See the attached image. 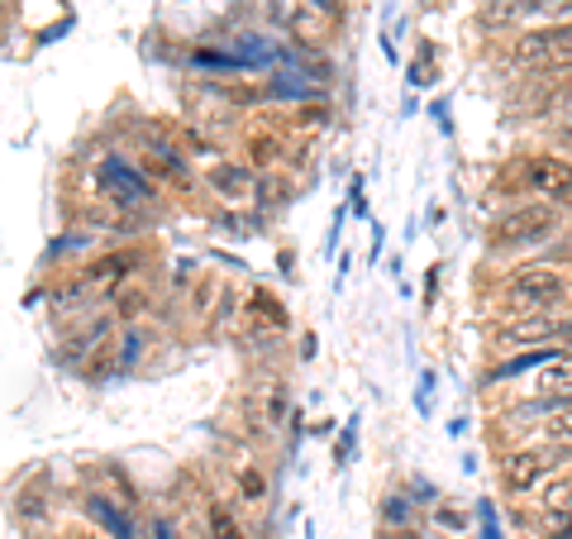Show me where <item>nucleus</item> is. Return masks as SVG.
Masks as SVG:
<instances>
[{"instance_id":"nucleus-11","label":"nucleus","mask_w":572,"mask_h":539,"mask_svg":"<svg viewBox=\"0 0 572 539\" xmlns=\"http://www.w3.org/2000/svg\"><path fill=\"white\" fill-rule=\"evenodd\" d=\"M534 392H539V401H559V406H572V353H563V358H553V363L539 368Z\"/></svg>"},{"instance_id":"nucleus-5","label":"nucleus","mask_w":572,"mask_h":539,"mask_svg":"<svg viewBox=\"0 0 572 539\" xmlns=\"http://www.w3.org/2000/svg\"><path fill=\"white\" fill-rule=\"evenodd\" d=\"M144 263H148V249H110V253H100V258L86 263L77 282L92 296H110L119 287H129V282L144 273Z\"/></svg>"},{"instance_id":"nucleus-9","label":"nucleus","mask_w":572,"mask_h":539,"mask_svg":"<svg viewBox=\"0 0 572 539\" xmlns=\"http://www.w3.org/2000/svg\"><path fill=\"white\" fill-rule=\"evenodd\" d=\"M520 57L525 63H553V67H572V20L539 29V34L520 39Z\"/></svg>"},{"instance_id":"nucleus-23","label":"nucleus","mask_w":572,"mask_h":539,"mask_svg":"<svg viewBox=\"0 0 572 539\" xmlns=\"http://www.w3.org/2000/svg\"><path fill=\"white\" fill-rule=\"evenodd\" d=\"M530 14H572V0H516Z\"/></svg>"},{"instance_id":"nucleus-13","label":"nucleus","mask_w":572,"mask_h":539,"mask_svg":"<svg viewBox=\"0 0 572 539\" xmlns=\"http://www.w3.org/2000/svg\"><path fill=\"white\" fill-rule=\"evenodd\" d=\"M148 306H153V292H148L144 282H129V287H119V292H115V320H125V325L144 320V316H148Z\"/></svg>"},{"instance_id":"nucleus-27","label":"nucleus","mask_w":572,"mask_h":539,"mask_svg":"<svg viewBox=\"0 0 572 539\" xmlns=\"http://www.w3.org/2000/svg\"><path fill=\"white\" fill-rule=\"evenodd\" d=\"M306 6H310V10H325V14H329V10H335V0H306Z\"/></svg>"},{"instance_id":"nucleus-25","label":"nucleus","mask_w":572,"mask_h":539,"mask_svg":"<svg viewBox=\"0 0 572 539\" xmlns=\"http://www.w3.org/2000/svg\"><path fill=\"white\" fill-rule=\"evenodd\" d=\"M210 302H215V282H210V277H205V282H195V296H191L195 316H205V306H210Z\"/></svg>"},{"instance_id":"nucleus-2","label":"nucleus","mask_w":572,"mask_h":539,"mask_svg":"<svg viewBox=\"0 0 572 539\" xmlns=\"http://www.w3.org/2000/svg\"><path fill=\"white\" fill-rule=\"evenodd\" d=\"M559 205L549 201H525V205H510V211L491 224V244L496 249H534L544 244V239L559 234Z\"/></svg>"},{"instance_id":"nucleus-19","label":"nucleus","mask_w":572,"mask_h":539,"mask_svg":"<svg viewBox=\"0 0 572 539\" xmlns=\"http://www.w3.org/2000/svg\"><path fill=\"white\" fill-rule=\"evenodd\" d=\"M544 511L549 516H572V477H553L544 487Z\"/></svg>"},{"instance_id":"nucleus-17","label":"nucleus","mask_w":572,"mask_h":539,"mask_svg":"<svg viewBox=\"0 0 572 539\" xmlns=\"http://www.w3.org/2000/svg\"><path fill=\"white\" fill-rule=\"evenodd\" d=\"M205 539H248V535L234 520V511H224L220 501H210L205 506Z\"/></svg>"},{"instance_id":"nucleus-21","label":"nucleus","mask_w":572,"mask_h":539,"mask_svg":"<svg viewBox=\"0 0 572 539\" xmlns=\"http://www.w3.org/2000/svg\"><path fill=\"white\" fill-rule=\"evenodd\" d=\"M148 539H182V530H177V520L168 511H153V520H148Z\"/></svg>"},{"instance_id":"nucleus-15","label":"nucleus","mask_w":572,"mask_h":539,"mask_svg":"<svg viewBox=\"0 0 572 539\" xmlns=\"http://www.w3.org/2000/svg\"><path fill=\"white\" fill-rule=\"evenodd\" d=\"M105 335H110V316H100V320H92V325H86L82 329V335L77 339H67L63 344V353H57V358H63V363L72 368V363H82V353H92L96 349V344H105Z\"/></svg>"},{"instance_id":"nucleus-10","label":"nucleus","mask_w":572,"mask_h":539,"mask_svg":"<svg viewBox=\"0 0 572 539\" xmlns=\"http://www.w3.org/2000/svg\"><path fill=\"white\" fill-rule=\"evenodd\" d=\"M205 187L215 191L220 201H248L253 191H258L248 162H210V168H205Z\"/></svg>"},{"instance_id":"nucleus-28","label":"nucleus","mask_w":572,"mask_h":539,"mask_svg":"<svg viewBox=\"0 0 572 539\" xmlns=\"http://www.w3.org/2000/svg\"><path fill=\"white\" fill-rule=\"evenodd\" d=\"M72 539H110V535H100V530H86V535H72Z\"/></svg>"},{"instance_id":"nucleus-29","label":"nucleus","mask_w":572,"mask_h":539,"mask_svg":"<svg viewBox=\"0 0 572 539\" xmlns=\"http://www.w3.org/2000/svg\"><path fill=\"white\" fill-rule=\"evenodd\" d=\"M568 353H572V344H568Z\"/></svg>"},{"instance_id":"nucleus-6","label":"nucleus","mask_w":572,"mask_h":539,"mask_svg":"<svg viewBox=\"0 0 572 539\" xmlns=\"http://www.w3.org/2000/svg\"><path fill=\"white\" fill-rule=\"evenodd\" d=\"M520 187L544 197L549 205L572 201V158H553V154H534L520 162Z\"/></svg>"},{"instance_id":"nucleus-24","label":"nucleus","mask_w":572,"mask_h":539,"mask_svg":"<svg viewBox=\"0 0 572 539\" xmlns=\"http://www.w3.org/2000/svg\"><path fill=\"white\" fill-rule=\"evenodd\" d=\"M282 415H286V387L273 382L267 387V425H282Z\"/></svg>"},{"instance_id":"nucleus-26","label":"nucleus","mask_w":572,"mask_h":539,"mask_svg":"<svg viewBox=\"0 0 572 539\" xmlns=\"http://www.w3.org/2000/svg\"><path fill=\"white\" fill-rule=\"evenodd\" d=\"M481 520H487V530H481V539H501V530H496V520H491V506H481Z\"/></svg>"},{"instance_id":"nucleus-3","label":"nucleus","mask_w":572,"mask_h":539,"mask_svg":"<svg viewBox=\"0 0 572 539\" xmlns=\"http://www.w3.org/2000/svg\"><path fill=\"white\" fill-rule=\"evenodd\" d=\"M96 187L105 191V201L119 205V211H153V205H158V191H153V182H148V172L134 168V162H125L119 154L100 158Z\"/></svg>"},{"instance_id":"nucleus-20","label":"nucleus","mask_w":572,"mask_h":539,"mask_svg":"<svg viewBox=\"0 0 572 539\" xmlns=\"http://www.w3.org/2000/svg\"><path fill=\"white\" fill-rule=\"evenodd\" d=\"M153 168H158V172L182 177V172H187V158L177 154V148H168V144H153Z\"/></svg>"},{"instance_id":"nucleus-12","label":"nucleus","mask_w":572,"mask_h":539,"mask_svg":"<svg viewBox=\"0 0 572 539\" xmlns=\"http://www.w3.org/2000/svg\"><path fill=\"white\" fill-rule=\"evenodd\" d=\"M263 96H277V101H320L325 96V86L320 82H310L306 72H277L273 82H267V92Z\"/></svg>"},{"instance_id":"nucleus-1","label":"nucleus","mask_w":572,"mask_h":539,"mask_svg":"<svg viewBox=\"0 0 572 539\" xmlns=\"http://www.w3.org/2000/svg\"><path fill=\"white\" fill-rule=\"evenodd\" d=\"M501 296L516 306V316H544V310H559L572 302V277L553 263H530L506 277Z\"/></svg>"},{"instance_id":"nucleus-22","label":"nucleus","mask_w":572,"mask_h":539,"mask_svg":"<svg viewBox=\"0 0 572 539\" xmlns=\"http://www.w3.org/2000/svg\"><path fill=\"white\" fill-rule=\"evenodd\" d=\"M382 520L386 526H405V520H411V497H386Z\"/></svg>"},{"instance_id":"nucleus-16","label":"nucleus","mask_w":572,"mask_h":539,"mask_svg":"<svg viewBox=\"0 0 572 539\" xmlns=\"http://www.w3.org/2000/svg\"><path fill=\"white\" fill-rule=\"evenodd\" d=\"M244 158L253 162V168H273L277 158H286V148L277 134H253V139H244Z\"/></svg>"},{"instance_id":"nucleus-7","label":"nucleus","mask_w":572,"mask_h":539,"mask_svg":"<svg viewBox=\"0 0 572 539\" xmlns=\"http://www.w3.org/2000/svg\"><path fill=\"white\" fill-rule=\"evenodd\" d=\"M82 516L92 520V530L110 535V539H139V526H134V516H129V501H119L100 487L82 492Z\"/></svg>"},{"instance_id":"nucleus-4","label":"nucleus","mask_w":572,"mask_h":539,"mask_svg":"<svg viewBox=\"0 0 572 539\" xmlns=\"http://www.w3.org/2000/svg\"><path fill=\"white\" fill-rule=\"evenodd\" d=\"M496 344L501 349H530V344L534 349H568L572 316H553V310H544V316H516L496 329Z\"/></svg>"},{"instance_id":"nucleus-8","label":"nucleus","mask_w":572,"mask_h":539,"mask_svg":"<svg viewBox=\"0 0 572 539\" xmlns=\"http://www.w3.org/2000/svg\"><path fill=\"white\" fill-rule=\"evenodd\" d=\"M549 473H553V454H549V448H520V454L501 458V487L516 492V497L534 492Z\"/></svg>"},{"instance_id":"nucleus-18","label":"nucleus","mask_w":572,"mask_h":539,"mask_svg":"<svg viewBox=\"0 0 572 539\" xmlns=\"http://www.w3.org/2000/svg\"><path fill=\"white\" fill-rule=\"evenodd\" d=\"M239 497H244L248 506H258L267 497V477H263L258 463H244V468H239Z\"/></svg>"},{"instance_id":"nucleus-14","label":"nucleus","mask_w":572,"mask_h":539,"mask_svg":"<svg viewBox=\"0 0 572 539\" xmlns=\"http://www.w3.org/2000/svg\"><path fill=\"white\" fill-rule=\"evenodd\" d=\"M144 358H148V329L129 325L125 335L115 339V368H119V372H129V368H139Z\"/></svg>"}]
</instances>
